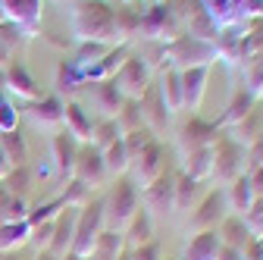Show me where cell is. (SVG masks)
Listing matches in <instances>:
<instances>
[{"label": "cell", "instance_id": "cell-1", "mask_svg": "<svg viewBox=\"0 0 263 260\" xmlns=\"http://www.w3.org/2000/svg\"><path fill=\"white\" fill-rule=\"evenodd\" d=\"M69 22L79 41H101L116 47V10L107 0H79V4H72Z\"/></svg>", "mask_w": 263, "mask_h": 260}, {"label": "cell", "instance_id": "cell-2", "mask_svg": "<svg viewBox=\"0 0 263 260\" xmlns=\"http://www.w3.org/2000/svg\"><path fill=\"white\" fill-rule=\"evenodd\" d=\"M101 201H104V226H107V229L122 232L125 222L135 216V210L141 207V191H138V185L132 182L128 176H119V179H113L110 191L104 194Z\"/></svg>", "mask_w": 263, "mask_h": 260}, {"label": "cell", "instance_id": "cell-3", "mask_svg": "<svg viewBox=\"0 0 263 260\" xmlns=\"http://www.w3.org/2000/svg\"><path fill=\"white\" fill-rule=\"evenodd\" d=\"M160 53L170 63V69H191V66H210V63H216L213 41L191 38V35H179L170 44H160Z\"/></svg>", "mask_w": 263, "mask_h": 260}, {"label": "cell", "instance_id": "cell-4", "mask_svg": "<svg viewBox=\"0 0 263 260\" xmlns=\"http://www.w3.org/2000/svg\"><path fill=\"white\" fill-rule=\"evenodd\" d=\"M210 147H213L210 182L216 188H226L229 182H235L238 176H245V147L232 135H216V141Z\"/></svg>", "mask_w": 263, "mask_h": 260}, {"label": "cell", "instance_id": "cell-5", "mask_svg": "<svg viewBox=\"0 0 263 260\" xmlns=\"http://www.w3.org/2000/svg\"><path fill=\"white\" fill-rule=\"evenodd\" d=\"M104 229H107V226H104V201L94 198V201H91L88 207H82L79 216H76V235H72V251H69V254L88 260L91 251H94V245H97V235H101Z\"/></svg>", "mask_w": 263, "mask_h": 260}, {"label": "cell", "instance_id": "cell-6", "mask_svg": "<svg viewBox=\"0 0 263 260\" xmlns=\"http://www.w3.org/2000/svg\"><path fill=\"white\" fill-rule=\"evenodd\" d=\"M182 35V25L176 19V13L170 10V4H157L154 10H147L138 22V38L144 41H160V44H166V41H176Z\"/></svg>", "mask_w": 263, "mask_h": 260}, {"label": "cell", "instance_id": "cell-7", "mask_svg": "<svg viewBox=\"0 0 263 260\" xmlns=\"http://www.w3.org/2000/svg\"><path fill=\"white\" fill-rule=\"evenodd\" d=\"M229 216V204H226V191L222 188H213L207 191L197 207L191 210L188 216V232H210V229H219V222Z\"/></svg>", "mask_w": 263, "mask_h": 260}, {"label": "cell", "instance_id": "cell-8", "mask_svg": "<svg viewBox=\"0 0 263 260\" xmlns=\"http://www.w3.org/2000/svg\"><path fill=\"white\" fill-rule=\"evenodd\" d=\"M163 173H166V147H163L160 141H151L135 160H132V166H128V179L138 185V191L141 188H147L154 179H160Z\"/></svg>", "mask_w": 263, "mask_h": 260}, {"label": "cell", "instance_id": "cell-9", "mask_svg": "<svg viewBox=\"0 0 263 260\" xmlns=\"http://www.w3.org/2000/svg\"><path fill=\"white\" fill-rule=\"evenodd\" d=\"M141 207L154 219H166L170 213H176V176L163 173L147 188H141Z\"/></svg>", "mask_w": 263, "mask_h": 260}, {"label": "cell", "instance_id": "cell-10", "mask_svg": "<svg viewBox=\"0 0 263 260\" xmlns=\"http://www.w3.org/2000/svg\"><path fill=\"white\" fill-rule=\"evenodd\" d=\"M113 85L122 91V97L128 101H141V94L151 88V69L141 57H125V63L116 69Z\"/></svg>", "mask_w": 263, "mask_h": 260}, {"label": "cell", "instance_id": "cell-11", "mask_svg": "<svg viewBox=\"0 0 263 260\" xmlns=\"http://www.w3.org/2000/svg\"><path fill=\"white\" fill-rule=\"evenodd\" d=\"M72 179L85 182L91 191L104 188L110 182V173L104 166V154L97 151L94 144H82L79 147V157H76V170H72Z\"/></svg>", "mask_w": 263, "mask_h": 260}, {"label": "cell", "instance_id": "cell-12", "mask_svg": "<svg viewBox=\"0 0 263 260\" xmlns=\"http://www.w3.org/2000/svg\"><path fill=\"white\" fill-rule=\"evenodd\" d=\"M82 94L88 97L91 110H97V113H101V119H113V116L119 113L122 101H125V97H122V91L113 85V79H104V82H85Z\"/></svg>", "mask_w": 263, "mask_h": 260}, {"label": "cell", "instance_id": "cell-13", "mask_svg": "<svg viewBox=\"0 0 263 260\" xmlns=\"http://www.w3.org/2000/svg\"><path fill=\"white\" fill-rule=\"evenodd\" d=\"M79 147H82V144H79L69 132H66V128H57V135L50 138V160H53V170H57V179H60V182L72 179Z\"/></svg>", "mask_w": 263, "mask_h": 260}, {"label": "cell", "instance_id": "cell-14", "mask_svg": "<svg viewBox=\"0 0 263 260\" xmlns=\"http://www.w3.org/2000/svg\"><path fill=\"white\" fill-rule=\"evenodd\" d=\"M63 107H66L63 97L41 94L38 101H31L25 107V116H28V122L35 128H53V132H57V128H63Z\"/></svg>", "mask_w": 263, "mask_h": 260}, {"label": "cell", "instance_id": "cell-15", "mask_svg": "<svg viewBox=\"0 0 263 260\" xmlns=\"http://www.w3.org/2000/svg\"><path fill=\"white\" fill-rule=\"evenodd\" d=\"M216 135H219V125H216V122H204V119L191 116V119L179 128L176 144H179L182 154H191V151H197V147H210V144L216 141Z\"/></svg>", "mask_w": 263, "mask_h": 260}, {"label": "cell", "instance_id": "cell-16", "mask_svg": "<svg viewBox=\"0 0 263 260\" xmlns=\"http://www.w3.org/2000/svg\"><path fill=\"white\" fill-rule=\"evenodd\" d=\"M4 91H10L13 97H19V101H38V97H41V85L35 82V79H31V72L25 69V63L22 60H13L10 63V66L4 69Z\"/></svg>", "mask_w": 263, "mask_h": 260}, {"label": "cell", "instance_id": "cell-17", "mask_svg": "<svg viewBox=\"0 0 263 260\" xmlns=\"http://www.w3.org/2000/svg\"><path fill=\"white\" fill-rule=\"evenodd\" d=\"M179 79H182V110H188V113L194 116L197 107H201V97H204L207 79H210V66L179 69Z\"/></svg>", "mask_w": 263, "mask_h": 260}, {"label": "cell", "instance_id": "cell-18", "mask_svg": "<svg viewBox=\"0 0 263 260\" xmlns=\"http://www.w3.org/2000/svg\"><path fill=\"white\" fill-rule=\"evenodd\" d=\"M4 13L25 31V38H31L41 25V0H4Z\"/></svg>", "mask_w": 263, "mask_h": 260}, {"label": "cell", "instance_id": "cell-19", "mask_svg": "<svg viewBox=\"0 0 263 260\" xmlns=\"http://www.w3.org/2000/svg\"><path fill=\"white\" fill-rule=\"evenodd\" d=\"M76 216H79V210H72V207H63L57 213V219H53V238H50V248H47L53 257H66V254L72 251Z\"/></svg>", "mask_w": 263, "mask_h": 260}, {"label": "cell", "instance_id": "cell-20", "mask_svg": "<svg viewBox=\"0 0 263 260\" xmlns=\"http://www.w3.org/2000/svg\"><path fill=\"white\" fill-rule=\"evenodd\" d=\"M141 116H144V125L151 128L154 135L163 132V128H166V122L173 119L170 110H166V104H163V97H160V91H157V85H151V88L141 94Z\"/></svg>", "mask_w": 263, "mask_h": 260}, {"label": "cell", "instance_id": "cell-21", "mask_svg": "<svg viewBox=\"0 0 263 260\" xmlns=\"http://www.w3.org/2000/svg\"><path fill=\"white\" fill-rule=\"evenodd\" d=\"M63 128H66V132H69L79 144H88V141H91L94 122H91L88 110H85L79 101H66V107H63Z\"/></svg>", "mask_w": 263, "mask_h": 260}, {"label": "cell", "instance_id": "cell-22", "mask_svg": "<svg viewBox=\"0 0 263 260\" xmlns=\"http://www.w3.org/2000/svg\"><path fill=\"white\" fill-rule=\"evenodd\" d=\"M219 248H222V242H219V232L216 229H210V232H194L179 260H216Z\"/></svg>", "mask_w": 263, "mask_h": 260}, {"label": "cell", "instance_id": "cell-23", "mask_svg": "<svg viewBox=\"0 0 263 260\" xmlns=\"http://www.w3.org/2000/svg\"><path fill=\"white\" fill-rule=\"evenodd\" d=\"M154 222H157V219H154L144 207H138L135 216H132V219L125 222V229H122L125 248H138V245L151 242V238H154Z\"/></svg>", "mask_w": 263, "mask_h": 260}, {"label": "cell", "instance_id": "cell-24", "mask_svg": "<svg viewBox=\"0 0 263 260\" xmlns=\"http://www.w3.org/2000/svg\"><path fill=\"white\" fill-rule=\"evenodd\" d=\"M213 170V147H197L191 154H182V173L194 182H210Z\"/></svg>", "mask_w": 263, "mask_h": 260}, {"label": "cell", "instance_id": "cell-25", "mask_svg": "<svg viewBox=\"0 0 263 260\" xmlns=\"http://www.w3.org/2000/svg\"><path fill=\"white\" fill-rule=\"evenodd\" d=\"M204 194H207L204 182H194L185 173H176V213H191Z\"/></svg>", "mask_w": 263, "mask_h": 260}, {"label": "cell", "instance_id": "cell-26", "mask_svg": "<svg viewBox=\"0 0 263 260\" xmlns=\"http://www.w3.org/2000/svg\"><path fill=\"white\" fill-rule=\"evenodd\" d=\"M219 242L226 245V248H235V251H241L254 235H251V229H248V222H245V216H235V213H229L222 222H219Z\"/></svg>", "mask_w": 263, "mask_h": 260}, {"label": "cell", "instance_id": "cell-27", "mask_svg": "<svg viewBox=\"0 0 263 260\" xmlns=\"http://www.w3.org/2000/svg\"><path fill=\"white\" fill-rule=\"evenodd\" d=\"M53 88H57V97H69V101H76V94H82L85 79H82V69L72 60H63L57 66V85Z\"/></svg>", "mask_w": 263, "mask_h": 260}, {"label": "cell", "instance_id": "cell-28", "mask_svg": "<svg viewBox=\"0 0 263 260\" xmlns=\"http://www.w3.org/2000/svg\"><path fill=\"white\" fill-rule=\"evenodd\" d=\"M222 191H226L229 213H235V216H245V213L251 210V204L257 201V198H254V191H251V185H248V176H238L235 182H229Z\"/></svg>", "mask_w": 263, "mask_h": 260}, {"label": "cell", "instance_id": "cell-29", "mask_svg": "<svg viewBox=\"0 0 263 260\" xmlns=\"http://www.w3.org/2000/svg\"><path fill=\"white\" fill-rule=\"evenodd\" d=\"M157 91H160V97H163V104H166L170 116L182 113V79H179V69H163Z\"/></svg>", "mask_w": 263, "mask_h": 260}, {"label": "cell", "instance_id": "cell-30", "mask_svg": "<svg viewBox=\"0 0 263 260\" xmlns=\"http://www.w3.org/2000/svg\"><path fill=\"white\" fill-rule=\"evenodd\" d=\"M28 235H31L28 219H19V222H0V254H13V251L25 248V245H28Z\"/></svg>", "mask_w": 263, "mask_h": 260}, {"label": "cell", "instance_id": "cell-31", "mask_svg": "<svg viewBox=\"0 0 263 260\" xmlns=\"http://www.w3.org/2000/svg\"><path fill=\"white\" fill-rule=\"evenodd\" d=\"M263 135V107H260V101H257V107L238 122V125H232V138L245 147V144H251L254 138H260Z\"/></svg>", "mask_w": 263, "mask_h": 260}, {"label": "cell", "instance_id": "cell-32", "mask_svg": "<svg viewBox=\"0 0 263 260\" xmlns=\"http://www.w3.org/2000/svg\"><path fill=\"white\" fill-rule=\"evenodd\" d=\"M122 251H125V238H122V232H116V229H104L101 235H97V245H94V251H91L88 260H116Z\"/></svg>", "mask_w": 263, "mask_h": 260}, {"label": "cell", "instance_id": "cell-33", "mask_svg": "<svg viewBox=\"0 0 263 260\" xmlns=\"http://www.w3.org/2000/svg\"><path fill=\"white\" fill-rule=\"evenodd\" d=\"M257 107V101H254V97L241 88V91H235L232 94V101H229V107H226V113H222V119L216 122V125H238L251 110Z\"/></svg>", "mask_w": 263, "mask_h": 260}, {"label": "cell", "instance_id": "cell-34", "mask_svg": "<svg viewBox=\"0 0 263 260\" xmlns=\"http://www.w3.org/2000/svg\"><path fill=\"white\" fill-rule=\"evenodd\" d=\"M91 201H94V191H91L85 182H79V179H66V182H63V194H60V204H63V207L82 210V207H88Z\"/></svg>", "mask_w": 263, "mask_h": 260}, {"label": "cell", "instance_id": "cell-35", "mask_svg": "<svg viewBox=\"0 0 263 260\" xmlns=\"http://www.w3.org/2000/svg\"><path fill=\"white\" fill-rule=\"evenodd\" d=\"M101 154H104V166H107L110 179H119V176H125V173H128L132 160H128V154H125V144H122V138H116V141H113L110 147H104Z\"/></svg>", "mask_w": 263, "mask_h": 260}, {"label": "cell", "instance_id": "cell-36", "mask_svg": "<svg viewBox=\"0 0 263 260\" xmlns=\"http://www.w3.org/2000/svg\"><path fill=\"white\" fill-rule=\"evenodd\" d=\"M28 210L31 204L25 198H16L7 188L0 191V222H19V219H28Z\"/></svg>", "mask_w": 263, "mask_h": 260}, {"label": "cell", "instance_id": "cell-37", "mask_svg": "<svg viewBox=\"0 0 263 260\" xmlns=\"http://www.w3.org/2000/svg\"><path fill=\"white\" fill-rule=\"evenodd\" d=\"M116 119V125H119V135H128V132H135V128H141L144 125V116H141V101H122V107H119V113L113 116Z\"/></svg>", "mask_w": 263, "mask_h": 260}, {"label": "cell", "instance_id": "cell-38", "mask_svg": "<svg viewBox=\"0 0 263 260\" xmlns=\"http://www.w3.org/2000/svg\"><path fill=\"white\" fill-rule=\"evenodd\" d=\"M0 147L7 151V157H10L13 166H25L28 163V144L19 135V128H13V132H0Z\"/></svg>", "mask_w": 263, "mask_h": 260}, {"label": "cell", "instance_id": "cell-39", "mask_svg": "<svg viewBox=\"0 0 263 260\" xmlns=\"http://www.w3.org/2000/svg\"><path fill=\"white\" fill-rule=\"evenodd\" d=\"M31 185H35V173L28 170V163H25V166H16V170L4 179V188H7L10 194H16V198H25V201H28Z\"/></svg>", "mask_w": 263, "mask_h": 260}, {"label": "cell", "instance_id": "cell-40", "mask_svg": "<svg viewBox=\"0 0 263 260\" xmlns=\"http://www.w3.org/2000/svg\"><path fill=\"white\" fill-rule=\"evenodd\" d=\"M116 138H122L116 119H97L94 128H91V141H88V144H94L97 151H104V147H110Z\"/></svg>", "mask_w": 263, "mask_h": 260}, {"label": "cell", "instance_id": "cell-41", "mask_svg": "<svg viewBox=\"0 0 263 260\" xmlns=\"http://www.w3.org/2000/svg\"><path fill=\"white\" fill-rule=\"evenodd\" d=\"M107 53H110V44H101V41H82L72 63H76L79 69H85V66H91V63H97V60L107 57Z\"/></svg>", "mask_w": 263, "mask_h": 260}, {"label": "cell", "instance_id": "cell-42", "mask_svg": "<svg viewBox=\"0 0 263 260\" xmlns=\"http://www.w3.org/2000/svg\"><path fill=\"white\" fill-rule=\"evenodd\" d=\"M151 141H157V135L151 132L147 125H141V128H135V132H128V135H122V144H125V154H128V160H135Z\"/></svg>", "mask_w": 263, "mask_h": 260}, {"label": "cell", "instance_id": "cell-43", "mask_svg": "<svg viewBox=\"0 0 263 260\" xmlns=\"http://www.w3.org/2000/svg\"><path fill=\"white\" fill-rule=\"evenodd\" d=\"M245 91L254 101H263V60H254L245 66Z\"/></svg>", "mask_w": 263, "mask_h": 260}, {"label": "cell", "instance_id": "cell-44", "mask_svg": "<svg viewBox=\"0 0 263 260\" xmlns=\"http://www.w3.org/2000/svg\"><path fill=\"white\" fill-rule=\"evenodd\" d=\"M60 210H63L60 198H57V201H44V204H38V207H31V210H28V226H41V222H50V219H53Z\"/></svg>", "mask_w": 263, "mask_h": 260}, {"label": "cell", "instance_id": "cell-45", "mask_svg": "<svg viewBox=\"0 0 263 260\" xmlns=\"http://www.w3.org/2000/svg\"><path fill=\"white\" fill-rule=\"evenodd\" d=\"M57 219V216H53ZM53 219L50 222H41V226H31V235H28V245L38 251H47L50 248V238H53Z\"/></svg>", "mask_w": 263, "mask_h": 260}, {"label": "cell", "instance_id": "cell-46", "mask_svg": "<svg viewBox=\"0 0 263 260\" xmlns=\"http://www.w3.org/2000/svg\"><path fill=\"white\" fill-rule=\"evenodd\" d=\"M245 222H248V229H251V235L263 238V198H257V201L251 204V210L245 213Z\"/></svg>", "mask_w": 263, "mask_h": 260}, {"label": "cell", "instance_id": "cell-47", "mask_svg": "<svg viewBox=\"0 0 263 260\" xmlns=\"http://www.w3.org/2000/svg\"><path fill=\"white\" fill-rule=\"evenodd\" d=\"M132 260H163V245L157 238H151L138 248H132Z\"/></svg>", "mask_w": 263, "mask_h": 260}, {"label": "cell", "instance_id": "cell-48", "mask_svg": "<svg viewBox=\"0 0 263 260\" xmlns=\"http://www.w3.org/2000/svg\"><path fill=\"white\" fill-rule=\"evenodd\" d=\"M245 166H248V170L263 166V135H260V138H254V141L245 147ZM248 170H245V173H248Z\"/></svg>", "mask_w": 263, "mask_h": 260}, {"label": "cell", "instance_id": "cell-49", "mask_svg": "<svg viewBox=\"0 0 263 260\" xmlns=\"http://www.w3.org/2000/svg\"><path fill=\"white\" fill-rule=\"evenodd\" d=\"M16 125H19V110H13V104L7 101L0 107V132H13Z\"/></svg>", "mask_w": 263, "mask_h": 260}, {"label": "cell", "instance_id": "cell-50", "mask_svg": "<svg viewBox=\"0 0 263 260\" xmlns=\"http://www.w3.org/2000/svg\"><path fill=\"white\" fill-rule=\"evenodd\" d=\"M241 260H263V238H251L245 248H241Z\"/></svg>", "mask_w": 263, "mask_h": 260}, {"label": "cell", "instance_id": "cell-51", "mask_svg": "<svg viewBox=\"0 0 263 260\" xmlns=\"http://www.w3.org/2000/svg\"><path fill=\"white\" fill-rule=\"evenodd\" d=\"M245 176H248V185H251V191H254V198H263V166H254V170H248Z\"/></svg>", "mask_w": 263, "mask_h": 260}, {"label": "cell", "instance_id": "cell-52", "mask_svg": "<svg viewBox=\"0 0 263 260\" xmlns=\"http://www.w3.org/2000/svg\"><path fill=\"white\" fill-rule=\"evenodd\" d=\"M13 60H16V50L7 44V38H4V35H0V69H7Z\"/></svg>", "mask_w": 263, "mask_h": 260}, {"label": "cell", "instance_id": "cell-53", "mask_svg": "<svg viewBox=\"0 0 263 260\" xmlns=\"http://www.w3.org/2000/svg\"><path fill=\"white\" fill-rule=\"evenodd\" d=\"M13 170H16V166L10 163V157H7V151L0 147V182H4V179H7V176L13 173Z\"/></svg>", "mask_w": 263, "mask_h": 260}, {"label": "cell", "instance_id": "cell-54", "mask_svg": "<svg viewBox=\"0 0 263 260\" xmlns=\"http://www.w3.org/2000/svg\"><path fill=\"white\" fill-rule=\"evenodd\" d=\"M216 260H241V251H235V248H219V254H216Z\"/></svg>", "mask_w": 263, "mask_h": 260}, {"label": "cell", "instance_id": "cell-55", "mask_svg": "<svg viewBox=\"0 0 263 260\" xmlns=\"http://www.w3.org/2000/svg\"><path fill=\"white\" fill-rule=\"evenodd\" d=\"M31 260H63V257H53L50 251H38L35 257H31Z\"/></svg>", "mask_w": 263, "mask_h": 260}, {"label": "cell", "instance_id": "cell-56", "mask_svg": "<svg viewBox=\"0 0 263 260\" xmlns=\"http://www.w3.org/2000/svg\"><path fill=\"white\" fill-rule=\"evenodd\" d=\"M116 260H132V248H125V251H122V254H119Z\"/></svg>", "mask_w": 263, "mask_h": 260}, {"label": "cell", "instance_id": "cell-57", "mask_svg": "<svg viewBox=\"0 0 263 260\" xmlns=\"http://www.w3.org/2000/svg\"><path fill=\"white\" fill-rule=\"evenodd\" d=\"M7 19V13H4V0H0V22H4Z\"/></svg>", "mask_w": 263, "mask_h": 260}, {"label": "cell", "instance_id": "cell-58", "mask_svg": "<svg viewBox=\"0 0 263 260\" xmlns=\"http://www.w3.org/2000/svg\"><path fill=\"white\" fill-rule=\"evenodd\" d=\"M63 260H82V257H76V254H66V257H63Z\"/></svg>", "mask_w": 263, "mask_h": 260}, {"label": "cell", "instance_id": "cell-59", "mask_svg": "<svg viewBox=\"0 0 263 260\" xmlns=\"http://www.w3.org/2000/svg\"><path fill=\"white\" fill-rule=\"evenodd\" d=\"M4 82H7V79H4V69H0V91H4Z\"/></svg>", "mask_w": 263, "mask_h": 260}]
</instances>
